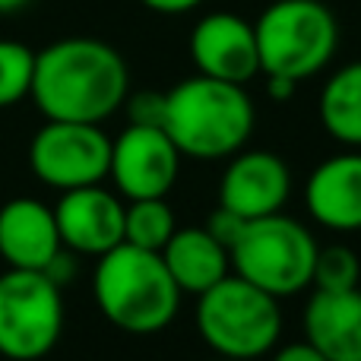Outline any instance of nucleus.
Returning <instances> with one entry per match:
<instances>
[{
  "mask_svg": "<svg viewBox=\"0 0 361 361\" xmlns=\"http://www.w3.org/2000/svg\"><path fill=\"white\" fill-rule=\"evenodd\" d=\"M267 86H269V95H273L276 102H286V99H292V92H295L298 82L286 80V76H267Z\"/></svg>",
  "mask_w": 361,
  "mask_h": 361,
  "instance_id": "nucleus-25",
  "label": "nucleus"
},
{
  "mask_svg": "<svg viewBox=\"0 0 361 361\" xmlns=\"http://www.w3.org/2000/svg\"><path fill=\"white\" fill-rule=\"evenodd\" d=\"M130 73L118 48L102 38H61L35 54L32 102L48 121L102 124L124 105Z\"/></svg>",
  "mask_w": 361,
  "mask_h": 361,
  "instance_id": "nucleus-1",
  "label": "nucleus"
},
{
  "mask_svg": "<svg viewBox=\"0 0 361 361\" xmlns=\"http://www.w3.org/2000/svg\"><path fill=\"white\" fill-rule=\"evenodd\" d=\"M200 4H203V0H143V6H149V10H156V13H165V16L190 13V10H197Z\"/></svg>",
  "mask_w": 361,
  "mask_h": 361,
  "instance_id": "nucleus-24",
  "label": "nucleus"
},
{
  "mask_svg": "<svg viewBox=\"0 0 361 361\" xmlns=\"http://www.w3.org/2000/svg\"><path fill=\"white\" fill-rule=\"evenodd\" d=\"M35 51L23 42L0 38V108H10L32 92Z\"/></svg>",
  "mask_w": 361,
  "mask_h": 361,
  "instance_id": "nucleus-19",
  "label": "nucleus"
},
{
  "mask_svg": "<svg viewBox=\"0 0 361 361\" xmlns=\"http://www.w3.org/2000/svg\"><path fill=\"white\" fill-rule=\"evenodd\" d=\"M127 105V118L130 124L140 127H162L165 121V92H156V89H140V92H127L124 99Z\"/></svg>",
  "mask_w": 361,
  "mask_h": 361,
  "instance_id": "nucleus-21",
  "label": "nucleus"
},
{
  "mask_svg": "<svg viewBox=\"0 0 361 361\" xmlns=\"http://www.w3.org/2000/svg\"><path fill=\"white\" fill-rule=\"evenodd\" d=\"M175 228V212L165 203V197L130 200V206H124V241L133 247L162 254Z\"/></svg>",
  "mask_w": 361,
  "mask_h": 361,
  "instance_id": "nucleus-18",
  "label": "nucleus"
},
{
  "mask_svg": "<svg viewBox=\"0 0 361 361\" xmlns=\"http://www.w3.org/2000/svg\"><path fill=\"white\" fill-rule=\"evenodd\" d=\"M305 203L330 231H361V149L330 156L311 171Z\"/></svg>",
  "mask_w": 361,
  "mask_h": 361,
  "instance_id": "nucleus-13",
  "label": "nucleus"
},
{
  "mask_svg": "<svg viewBox=\"0 0 361 361\" xmlns=\"http://www.w3.org/2000/svg\"><path fill=\"white\" fill-rule=\"evenodd\" d=\"M244 225H247V219H241L238 212L225 209V206H216V212H209V219H206L203 228L209 231L219 244H225V247L231 250V244L238 241V235L244 231Z\"/></svg>",
  "mask_w": 361,
  "mask_h": 361,
  "instance_id": "nucleus-22",
  "label": "nucleus"
},
{
  "mask_svg": "<svg viewBox=\"0 0 361 361\" xmlns=\"http://www.w3.org/2000/svg\"><path fill=\"white\" fill-rule=\"evenodd\" d=\"M32 0H0V16H10V13L23 10V6H29Z\"/></svg>",
  "mask_w": 361,
  "mask_h": 361,
  "instance_id": "nucleus-26",
  "label": "nucleus"
},
{
  "mask_svg": "<svg viewBox=\"0 0 361 361\" xmlns=\"http://www.w3.org/2000/svg\"><path fill=\"white\" fill-rule=\"evenodd\" d=\"M314 235L282 212L263 219H250L238 241L231 244V267L241 279L254 282L257 288L288 298L305 292L314 282V260H317Z\"/></svg>",
  "mask_w": 361,
  "mask_h": 361,
  "instance_id": "nucleus-6",
  "label": "nucleus"
},
{
  "mask_svg": "<svg viewBox=\"0 0 361 361\" xmlns=\"http://www.w3.org/2000/svg\"><path fill=\"white\" fill-rule=\"evenodd\" d=\"M320 124L336 143L361 149V61L339 67L320 92Z\"/></svg>",
  "mask_w": 361,
  "mask_h": 361,
  "instance_id": "nucleus-17",
  "label": "nucleus"
},
{
  "mask_svg": "<svg viewBox=\"0 0 361 361\" xmlns=\"http://www.w3.org/2000/svg\"><path fill=\"white\" fill-rule=\"evenodd\" d=\"M273 361H326V358L320 355V352L305 339V343H288V345H282V349L276 352Z\"/></svg>",
  "mask_w": 361,
  "mask_h": 361,
  "instance_id": "nucleus-23",
  "label": "nucleus"
},
{
  "mask_svg": "<svg viewBox=\"0 0 361 361\" xmlns=\"http://www.w3.org/2000/svg\"><path fill=\"white\" fill-rule=\"evenodd\" d=\"M162 130L180 156L231 159L254 133V102L238 82L197 73L165 92Z\"/></svg>",
  "mask_w": 361,
  "mask_h": 361,
  "instance_id": "nucleus-2",
  "label": "nucleus"
},
{
  "mask_svg": "<svg viewBox=\"0 0 361 361\" xmlns=\"http://www.w3.org/2000/svg\"><path fill=\"white\" fill-rule=\"evenodd\" d=\"M292 197V171L276 152H235L219 184V206L241 219H263L282 212Z\"/></svg>",
  "mask_w": 361,
  "mask_h": 361,
  "instance_id": "nucleus-11",
  "label": "nucleus"
},
{
  "mask_svg": "<svg viewBox=\"0 0 361 361\" xmlns=\"http://www.w3.org/2000/svg\"><path fill=\"white\" fill-rule=\"evenodd\" d=\"M29 165L42 184L57 190L102 184L111 169V140L99 124L44 121L29 143Z\"/></svg>",
  "mask_w": 361,
  "mask_h": 361,
  "instance_id": "nucleus-8",
  "label": "nucleus"
},
{
  "mask_svg": "<svg viewBox=\"0 0 361 361\" xmlns=\"http://www.w3.org/2000/svg\"><path fill=\"white\" fill-rule=\"evenodd\" d=\"M61 247L54 209L42 200L16 197L0 206V257L10 269H44Z\"/></svg>",
  "mask_w": 361,
  "mask_h": 361,
  "instance_id": "nucleus-14",
  "label": "nucleus"
},
{
  "mask_svg": "<svg viewBox=\"0 0 361 361\" xmlns=\"http://www.w3.org/2000/svg\"><path fill=\"white\" fill-rule=\"evenodd\" d=\"M197 330L225 361H254L276 349L282 336L279 298L241 276H225L197 295Z\"/></svg>",
  "mask_w": 361,
  "mask_h": 361,
  "instance_id": "nucleus-4",
  "label": "nucleus"
},
{
  "mask_svg": "<svg viewBox=\"0 0 361 361\" xmlns=\"http://www.w3.org/2000/svg\"><path fill=\"white\" fill-rule=\"evenodd\" d=\"M254 29L260 73L295 82L320 73L339 48V23L320 0H273Z\"/></svg>",
  "mask_w": 361,
  "mask_h": 361,
  "instance_id": "nucleus-5",
  "label": "nucleus"
},
{
  "mask_svg": "<svg viewBox=\"0 0 361 361\" xmlns=\"http://www.w3.org/2000/svg\"><path fill=\"white\" fill-rule=\"evenodd\" d=\"M162 260L180 292L203 295L216 282H222L231 269V254L219 244L203 225L197 228H175L169 244L162 247Z\"/></svg>",
  "mask_w": 361,
  "mask_h": 361,
  "instance_id": "nucleus-16",
  "label": "nucleus"
},
{
  "mask_svg": "<svg viewBox=\"0 0 361 361\" xmlns=\"http://www.w3.org/2000/svg\"><path fill=\"white\" fill-rule=\"evenodd\" d=\"M358 279H361V260L352 247L330 244V247L317 250L311 286H317L320 292H349V288H358Z\"/></svg>",
  "mask_w": 361,
  "mask_h": 361,
  "instance_id": "nucleus-20",
  "label": "nucleus"
},
{
  "mask_svg": "<svg viewBox=\"0 0 361 361\" xmlns=\"http://www.w3.org/2000/svg\"><path fill=\"white\" fill-rule=\"evenodd\" d=\"M57 231L67 250L102 257L124 244V203L102 184L63 190L54 206Z\"/></svg>",
  "mask_w": 361,
  "mask_h": 361,
  "instance_id": "nucleus-12",
  "label": "nucleus"
},
{
  "mask_svg": "<svg viewBox=\"0 0 361 361\" xmlns=\"http://www.w3.org/2000/svg\"><path fill=\"white\" fill-rule=\"evenodd\" d=\"M305 339L326 361H361V292H314L305 305Z\"/></svg>",
  "mask_w": 361,
  "mask_h": 361,
  "instance_id": "nucleus-15",
  "label": "nucleus"
},
{
  "mask_svg": "<svg viewBox=\"0 0 361 361\" xmlns=\"http://www.w3.org/2000/svg\"><path fill=\"white\" fill-rule=\"evenodd\" d=\"M180 149L162 127L130 124L118 140H111V175L114 187L127 200L169 197L178 180Z\"/></svg>",
  "mask_w": 361,
  "mask_h": 361,
  "instance_id": "nucleus-9",
  "label": "nucleus"
},
{
  "mask_svg": "<svg viewBox=\"0 0 361 361\" xmlns=\"http://www.w3.org/2000/svg\"><path fill=\"white\" fill-rule=\"evenodd\" d=\"M92 292L108 324L137 336L165 330L178 317L184 295L171 279L162 254L133 247L127 241L99 257Z\"/></svg>",
  "mask_w": 361,
  "mask_h": 361,
  "instance_id": "nucleus-3",
  "label": "nucleus"
},
{
  "mask_svg": "<svg viewBox=\"0 0 361 361\" xmlns=\"http://www.w3.org/2000/svg\"><path fill=\"white\" fill-rule=\"evenodd\" d=\"M63 333L61 286L42 269H6L0 276V355L38 361Z\"/></svg>",
  "mask_w": 361,
  "mask_h": 361,
  "instance_id": "nucleus-7",
  "label": "nucleus"
},
{
  "mask_svg": "<svg viewBox=\"0 0 361 361\" xmlns=\"http://www.w3.org/2000/svg\"><path fill=\"white\" fill-rule=\"evenodd\" d=\"M190 57L197 63V73L244 86L260 73L254 23L228 10L206 13L190 32Z\"/></svg>",
  "mask_w": 361,
  "mask_h": 361,
  "instance_id": "nucleus-10",
  "label": "nucleus"
}]
</instances>
